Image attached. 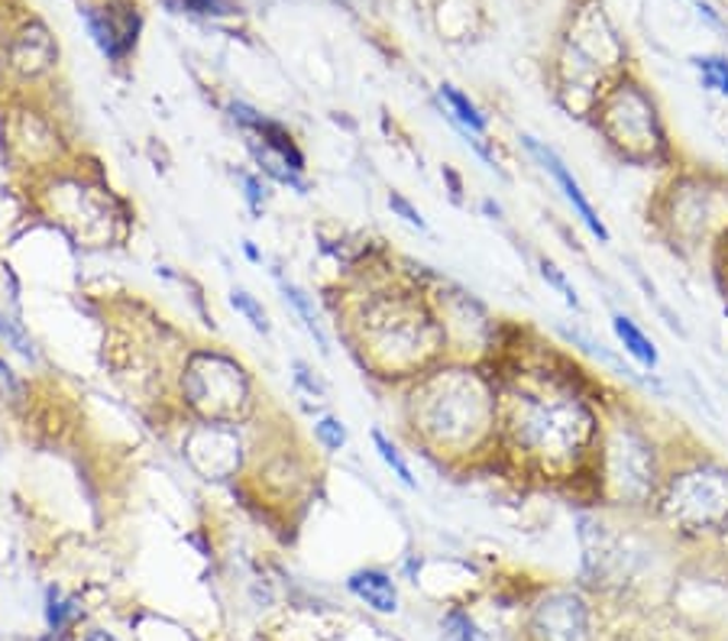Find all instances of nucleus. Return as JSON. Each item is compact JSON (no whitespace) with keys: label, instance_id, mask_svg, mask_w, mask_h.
<instances>
[{"label":"nucleus","instance_id":"nucleus-20","mask_svg":"<svg viewBox=\"0 0 728 641\" xmlns=\"http://www.w3.org/2000/svg\"><path fill=\"white\" fill-rule=\"evenodd\" d=\"M441 641H486V636L463 609H451L441 622Z\"/></svg>","mask_w":728,"mask_h":641},{"label":"nucleus","instance_id":"nucleus-4","mask_svg":"<svg viewBox=\"0 0 728 641\" xmlns=\"http://www.w3.org/2000/svg\"><path fill=\"white\" fill-rule=\"evenodd\" d=\"M654 502L680 532H723L728 529V466L709 454L683 460L664 476Z\"/></svg>","mask_w":728,"mask_h":641},{"label":"nucleus","instance_id":"nucleus-12","mask_svg":"<svg viewBox=\"0 0 728 641\" xmlns=\"http://www.w3.org/2000/svg\"><path fill=\"white\" fill-rule=\"evenodd\" d=\"M230 114H234V120L253 136V143H260V146H266L270 153L282 156L295 173H305V156H301V150L295 146L291 133H288L282 123L263 117L260 110H253V107H247V104H230Z\"/></svg>","mask_w":728,"mask_h":641},{"label":"nucleus","instance_id":"nucleus-6","mask_svg":"<svg viewBox=\"0 0 728 641\" xmlns=\"http://www.w3.org/2000/svg\"><path fill=\"white\" fill-rule=\"evenodd\" d=\"M599 130L606 143L629 163H654L667 156V133L654 100L641 85L622 82L599 97Z\"/></svg>","mask_w":728,"mask_h":641},{"label":"nucleus","instance_id":"nucleus-21","mask_svg":"<svg viewBox=\"0 0 728 641\" xmlns=\"http://www.w3.org/2000/svg\"><path fill=\"white\" fill-rule=\"evenodd\" d=\"M230 305L256 328V331H263V334H270V318H266V311H263V305L247 292V288H234L230 292Z\"/></svg>","mask_w":728,"mask_h":641},{"label":"nucleus","instance_id":"nucleus-15","mask_svg":"<svg viewBox=\"0 0 728 641\" xmlns=\"http://www.w3.org/2000/svg\"><path fill=\"white\" fill-rule=\"evenodd\" d=\"M441 100H444V107H447V117L454 120L456 127H460V133L463 136H469L466 143H473L476 150H479V156H486L489 163H492V156L479 146V133H486V114L466 97L463 92H456L454 85H441ZM496 166V163H492Z\"/></svg>","mask_w":728,"mask_h":641},{"label":"nucleus","instance_id":"nucleus-27","mask_svg":"<svg viewBox=\"0 0 728 641\" xmlns=\"http://www.w3.org/2000/svg\"><path fill=\"white\" fill-rule=\"evenodd\" d=\"M191 13H230V3L227 0H172Z\"/></svg>","mask_w":728,"mask_h":641},{"label":"nucleus","instance_id":"nucleus-22","mask_svg":"<svg viewBox=\"0 0 728 641\" xmlns=\"http://www.w3.org/2000/svg\"><path fill=\"white\" fill-rule=\"evenodd\" d=\"M314 435H318V441H321L327 451H341V448L347 444V428H344V422L334 418V415L321 418V422L314 425Z\"/></svg>","mask_w":728,"mask_h":641},{"label":"nucleus","instance_id":"nucleus-5","mask_svg":"<svg viewBox=\"0 0 728 641\" xmlns=\"http://www.w3.org/2000/svg\"><path fill=\"white\" fill-rule=\"evenodd\" d=\"M599 496H606L609 502H654L657 489L664 483L657 454H654V441L647 438V431H641L632 422L602 428L599 435V448L593 460V473Z\"/></svg>","mask_w":728,"mask_h":641},{"label":"nucleus","instance_id":"nucleus-18","mask_svg":"<svg viewBox=\"0 0 728 641\" xmlns=\"http://www.w3.org/2000/svg\"><path fill=\"white\" fill-rule=\"evenodd\" d=\"M372 444H375V454L382 458V463L395 473V479L408 489H418V479L411 476V466L405 463V458L398 454V448L382 435V431H372Z\"/></svg>","mask_w":728,"mask_h":641},{"label":"nucleus","instance_id":"nucleus-17","mask_svg":"<svg viewBox=\"0 0 728 641\" xmlns=\"http://www.w3.org/2000/svg\"><path fill=\"white\" fill-rule=\"evenodd\" d=\"M282 292H285V298L295 305V311H298V318L305 321V328L314 334V341H318V347L327 354V337H324V331H321V324H318V314H314V301L298 288V285H291V282H282Z\"/></svg>","mask_w":728,"mask_h":641},{"label":"nucleus","instance_id":"nucleus-3","mask_svg":"<svg viewBox=\"0 0 728 641\" xmlns=\"http://www.w3.org/2000/svg\"><path fill=\"white\" fill-rule=\"evenodd\" d=\"M360 344L385 376H421L444 354L447 328L418 292H382L360 308Z\"/></svg>","mask_w":728,"mask_h":641},{"label":"nucleus","instance_id":"nucleus-31","mask_svg":"<svg viewBox=\"0 0 728 641\" xmlns=\"http://www.w3.org/2000/svg\"><path fill=\"white\" fill-rule=\"evenodd\" d=\"M10 385H13V376H10V369H7V364L0 360V395H3V392H7Z\"/></svg>","mask_w":728,"mask_h":641},{"label":"nucleus","instance_id":"nucleus-1","mask_svg":"<svg viewBox=\"0 0 728 641\" xmlns=\"http://www.w3.org/2000/svg\"><path fill=\"white\" fill-rule=\"evenodd\" d=\"M599 435V408L573 372L528 369L499 385V438L538 476H589Z\"/></svg>","mask_w":728,"mask_h":641},{"label":"nucleus","instance_id":"nucleus-28","mask_svg":"<svg viewBox=\"0 0 728 641\" xmlns=\"http://www.w3.org/2000/svg\"><path fill=\"white\" fill-rule=\"evenodd\" d=\"M243 188H247V201H250L253 214H260V211H263V204H266L263 182H260V179H253V176H243Z\"/></svg>","mask_w":728,"mask_h":641},{"label":"nucleus","instance_id":"nucleus-10","mask_svg":"<svg viewBox=\"0 0 728 641\" xmlns=\"http://www.w3.org/2000/svg\"><path fill=\"white\" fill-rule=\"evenodd\" d=\"M532 636L535 641H589V609L583 596L557 590L532 613Z\"/></svg>","mask_w":728,"mask_h":641},{"label":"nucleus","instance_id":"nucleus-11","mask_svg":"<svg viewBox=\"0 0 728 641\" xmlns=\"http://www.w3.org/2000/svg\"><path fill=\"white\" fill-rule=\"evenodd\" d=\"M88 29H92L94 43L100 46V52L114 62H120L140 33V13L127 3H107V7H88L85 10Z\"/></svg>","mask_w":728,"mask_h":641},{"label":"nucleus","instance_id":"nucleus-7","mask_svg":"<svg viewBox=\"0 0 728 641\" xmlns=\"http://www.w3.org/2000/svg\"><path fill=\"white\" fill-rule=\"evenodd\" d=\"M182 395L188 408L201 415L207 425H230L243 418L253 402L247 369L214 351L194 354L184 364Z\"/></svg>","mask_w":728,"mask_h":641},{"label":"nucleus","instance_id":"nucleus-9","mask_svg":"<svg viewBox=\"0 0 728 641\" xmlns=\"http://www.w3.org/2000/svg\"><path fill=\"white\" fill-rule=\"evenodd\" d=\"M522 143H525V150H528V156L545 169L547 176L553 179V185L560 188V194H563V201L570 204V211H573V217L599 240V244H609V227L602 224V217H599V211L593 207V201L586 198V191H583V185L580 179L570 173V166L547 146L541 140H535V136H522Z\"/></svg>","mask_w":728,"mask_h":641},{"label":"nucleus","instance_id":"nucleus-23","mask_svg":"<svg viewBox=\"0 0 728 641\" xmlns=\"http://www.w3.org/2000/svg\"><path fill=\"white\" fill-rule=\"evenodd\" d=\"M46 616H49V626H52L56 632H62V629L69 626V619L79 616V609H75V603H65V600L52 590V593H49V609H46Z\"/></svg>","mask_w":728,"mask_h":641},{"label":"nucleus","instance_id":"nucleus-19","mask_svg":"<svg viewBox=\"0 0 728 641\" xmlns=\"http://www.w3.org/2000/svg\"><path fill=\"white\" fill-rule=\"evenodd\" d=\"M696 72L703 75V85L713 88L716 94L728 97V59L726 56H696L693 59Z\"/></svg>","mask_w":728,"mask_h":641},{"label":"nucleus","instance_id":"nucleus-13","mask_svg":"<svg viewBox=\"0 0 728 641\" xmlns=\"http://www.w3.org/2000/svg\"><path fill=\"white\" fill-rule=\"evenodd\" d=\"M10 62L16 72L23 75H43L46 69H52L56 62V43L49 36V29L43 23H29L10 49Z\"/></svg>","mask_w":728,"mask_h":641},{"label":"nucleus","instance_id":"nucleus-16","mask_svg":"<svg viewBox=\"0 0 728 641\" xmlns=\"http://www.w3.org/2000/svg\"><path fill=\"white\" fill-rule=\"evenodd\" d=\"M612 334H616V341L622 344V351L635 360L637 367L644 369H657L660 364V354H657V344L644 334V328L637 324L635 318H629V314H612Z\"/></svg>","mask_w":728,"mask_h":641},{"label":"nucleus","instance_id":"nucleus-26","mask_svg":"<svg viewBox=\"0 0 728 641\" xmlns=\"http://www.w3.org/2000/svg\"><path fill=\"white\" fill-rule=\"evenodd\" d=\"M389 207H392V211H395V214H398V217L408 224V227H418V230H425V227H428V224H425V217L418 214V207H415V204H411L405 194L392 191V194H389Z\"/></svg>","mask_w":728,"mask_h":641},{"label":"nucleus","instance_id":"nucleus-2","mask_svg":"<svg viewBox=\"0 0 728 641\" xmlns=\"http://www.w3.org/2000/svg\"><path fill=\"white\" fill-rule=\"evenodd\" d=\"M408 425L438 458H473L499 441V382L473 367L425 369L408 399Z\"/></svg>","mask_w":728,"mask_h":641},{"label":"nucleus","instance_id":"nucleus-14","mask_svg":"<svg viewBox=\"0 0 728 641\" xmlns=\"http://www.w3.org/2000/svg\"><path fill=\"white\" fill-rule=\"evenodd\" d=\"M347 590L366 603L369 609H375V613H382V616H389V613H395L398 609V586H395V580L385 573V570H357V573H350V580H347Z\"/></svg>","mask_w":728,"mask_h":641},{"label":"nucleus","instance_id":"nucleus-25","mask_svg":"<svg viewBox=\"0 0 728 641\" xmlns=\"http://www.w3.org/2000/svg\"><path fill=\"white\" fill-rule=\"evenodd\" d=\"M541 275H545L547 282H550V285H553V288H557V292H560L563 298H566V305H573V308L580 305V298H576V288H573V285L566 282L563 270H557V263H550V260H541Z\"/></svg>","mask_w":728,"mask_h":641},{"label":"nucleus","instance_id":"nucleus-29","mask_svg":"<svg viewBox=\"0 0 728 641\" xmlns=\"http://www.w3.org/2000/svg\"><path fill=\"white\" fill-rule=\"evenodd\" d=\"M295 379H298V382H301L308 392H321V382H318V379H314V376L305 369V364H295Z\"/></svg>","mask_w":728,"mask_h":641},{"label":"nucleus","instance_id":"nucleus-24","mask_svg":"<svg viewBox=\"0 0 728 641\" xmlns=\"http://www.w3.org/2000/svg\"><path fill=\"white\" fill-rule=\"evenodd\" d=\"M0 334H3V341H7V344H13V351H16V354H23V357H36V351H33L29 337L23 334V328H20L13 318H3V314H0Z\"/></svg>","mask_w":728,"mask_h":641},{"label":"nucleus","instance_id":"nucleus-30","mask_svg":"<svg viewBox=\"0 0 728 641\" xmlns=\"http://www.w3.org/2000/svg\"><path fill=\"white\" fill-rule=\"evenodd\" d=\"M723 247H719V257H723V266H719V273H723V278H726V292H728V230L726 237L719 240Z\"/></svg>","mask_w":728,"mask_h":641},{"label":"nucleus","instance_id":"nucleus-8","mask_svg":"<svg viewBox=\"0 0 728 641\" xmlns=\"http://www.w3.org/2000/svg\"><path fill=\"white\" fill-rule=\"evenodd\" d=\"M660 221L670 227V237L690 247H700L713 240V234L726 237L728 230V191L700 182V179H683L670 185L664 198Z\"/></svg>","mask_w":728,"mask_h":641}]
</instances>
